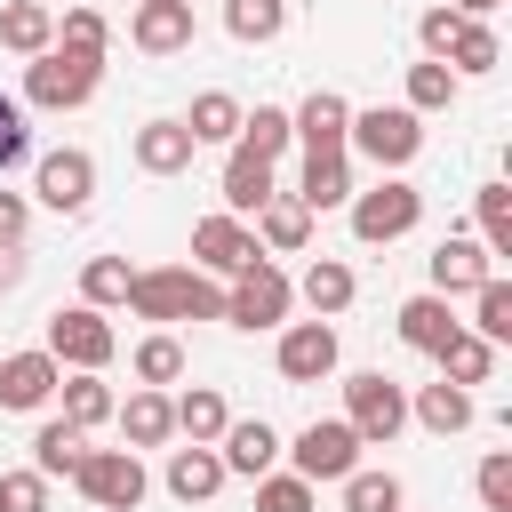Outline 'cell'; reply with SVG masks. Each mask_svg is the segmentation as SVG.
<instances>
[{"label":"cell","mask_w":512,"mask_h":512,"mask_svg":"<svg viewBox=\"0 0 512 512\" xmlns=\"http://www.w3.org/2000/svg\"><path fill=\"white\" fill-rule=\"evenodd\" d=\"M128 312L136 320H224V288L208 280V272H192V264H152V272H136L128 280Z\"/></svg>","instance_id":"cell-1"},{"label":"cell","mask_w":512,"mask_h":512,"mask_svg":"<svg viewBox=\"0 0 512 512\" xmlns=\"http://www.w3.org/2000/svg\"><path fill=\"white\" fill-rule=\"evenodd\" d=\"M64 376H104L112 352H120V328L96 312V304H56L48 312V344H40Z\"/></svg>","instance_id":"cell-2"},{"label":"cell","mask_w":512,"mask_h":512,"mask_svg":"<svg viewBox=\"0 0 512 512\" xmlns=\"http://www.w3.org/2000/svg\"><path fill=\"white\" fill-rule=\"evenodd\" d=\"M344 216H352V240H360V248H392V240H408V232L424 224V192H416L408 176H376L368 192L344 200Z\"/></svg>","instance_id":"cell-3"},{"label":"cell","mask_w":512,"mask_h":512,"mask_svg":"<svg viewBox=\"0 0 512 512\" xmlns=\"http://www.w3.org/2000/svg\"><path fill=\"white\" fill-rule=\"evenodd\" d=\"M288 304H296V280H288L272 256L240 264V272H232V288H224V320H232V328H248V336L288 328Z\"/></svg>","instance_id":"cell-4"},{"label":"cell","mask_w":512,"mask_h":512,"mask_svg":"<svg viewBox=\"0 0 512 512\" xmlns=\"http://www.w3.org/2000/svg\"><path fill=\"white\" fill-rule=\"evenodd\" d=\"M344 424L360 432V448H392L408 432V384H392L384 368L344 376Z\"/></svg>","instance_id":"cell-5"},{"label":"cell","mask_w":512,"mask_h":512,"mask_svg":"<svg viewBox=\"0 0 512 512\" xmlns=\"http://www.w3.org/2000/svg\"><path fill=\"white\" fill-rule=\"evenodd\" d=\"M104 80V56H72V48H48L24 64V104L32 112H80Z\"/></svg>","instance_id":"cell-6"},{"label":"cell","mask_w":512,"mask_h":512,"mask_svg":"<svg viewBox=\"0 0 512 512\" xmlns=\"http://www.w3.org/2000/svg\"><path fill=\"white\" fill-rule=\"evenodd\" d=\"M344 152H360V160H376L384 176H400V168L424 152V120H416L408 104H368V112H352Z\"/></svg>","instance_id":"cell-7"},{"label":"cell","mask_w":512,"mask_h":512,"mask_svg":"<svg viewBox=\"0 0 512 512\" xmlns=\"http://www.w3.org/2000/svg\"><path fill=\"white\" fill-rule=\"evenodd\" d=\"M72 488H80L96 512H136V504L152 496V472H144V456H128V448H88V456L72 464Z\"/></svg>","instance_id":"cell-8"},{"label":"cell","mask_w":512,"mask_h":512,"mask_svg":"<svg viewBox=\"0 0 512 512\" xmlns=\"http://www.w3.org/2000/svg\"><path fill=\"white\" fill-rule=\"evenodd\" d=\"M352 464H360V432H352L344 416H312V424L296 432V448H288V472L312 480V488H320V480H344Z\"/></svg>","instance_id":"cell-9"},{"label":"cell","mask_w":512,"mask_h":512,"mask_svg":"<svg viewBox=\"0 0 512 512\" xmlns=\"http://www.w3.org/2000/svg\"><path fill=\"white\" fill-rule=\"evenodd\" d=\"M32 192H40V208H56V216H80V208L96 200V160H88L80 144H64V152H40V168H32Z\"/></svg>","instance_id":"cell-10"},{"label":"cell","mask_w":512,"mask_h":512,"mask_svg":"<svg viewBox=\"0 0 512 512\" xmlns=\"http://www.w3.org/2000/svg\"><path fill=\"white\" fill-rule=\"evenodd\" d=\"M256 256H264V248H256V232H248L240 216H224V208H216V216H200V224H192V272L232 280V272H240V264H256Z\"/></svg>","instance_id":"cell-11"},{"label":"cell","mask_w":512,"mask_h":512,"mask_svg":"<svg viewBox=\"0 0 512 512\" xmlns=\"http://www.w3.org/2000/svg\"><path fill=\"white\" fill-rule=\"evenodd\" d=\"M272 360H280V376H288V384H320V376H336V360H344L336 320H288Z\"/></svg>","instance_id":"cell-12"},{"label":"cell","mask_w":512,"mask_h":512,"mask_svg":"<svg viewBox=\"0 0 512 512\" xmlns=\"http://www.w3.org/2000/svg\"><path fill=\"white\" fill-rule=\"evenodd\" d=\"M56 384H64V368L32 344V352H0V408H16V416H32V408H48L56 400Z\"/></svg>","instance_id":"cell-13"},{"label":"cell","mask_w":512,"mask_h":512,"mask_svg":"<svg viewBox=\"0 0 512 512\" xmlns=\"http://www.w3.org/2000/svg\"><path fill=\"white\" fill-rule=\"evenodd\" d=\"M288 136H296L304 152H344V136H352V96H336V88H312V96L288 112Z\"/></svg>","instance_id":"cell-14"},{"label":"cell","mask_w":512,"mask_h":512,"mask_svg":"<svg viewBox=\"0 0 512 512\" xmlns=\"http://www.w3.org/2000/svg\"><path fill=\"white\" fill-rule=\"evenodd\" d=\"M112 424H120V448H128V456L176 440V408H168V392H152V384H136V392L112 408Z\"/></svg>","instance_id":"cell-15"},{"label":"cell","mask_w":512,"mask_h":512,"mask_svg":"<svg viewBox=\"0 0 512 512\" xmlns=\"http://www.w3.org/2000/svg\"><path fill=\"white\" fill-rule=\"evenodd\" d=\"M424 272H432V296H448V304H456V296H472V288L496 272V256H488L472 232H456V240H440V248H432V264H424Z\"/></svg>","instance_id":"cell-16"},{"label":"cell","mask_w":512,"mask_h":512,"mask_svg":"<svg viewBox=\"0 0 512 512\" xmlns=\"http://www.w3.org/2000/svg\"><path fill=\"white\" fill-rule=\"evenodd\" d=\"M192 152H200V144H192V128H184V120H144V128L128 136V160H136L144 176H184V168H192Z\"/></svg>","instance_id":"cell-17"},{"label":"cell","mask_w":512,"mask_h":512,"mask_svg":"<svg viewBox=\"0 0 512 512\" xmlns=\"http://www.w3.org/2000/svg\"><path fill=\"white\" fill-rule=\"evenodd\" d=\"M248 232H256V248H264V256H304V248H312V208H304L296 192H272V200L256 208V224H248Z\"/></svg>","instance_id":"cell-18"},{"label":"cell","mask_w":512,"mask_h":512,"mask_svg":"<svg viewBox=\"0 0 512 512\" xmlns=\"http://www.w3.org/2000/svg\"><path fill=\"white\" fill-rule=\"evenodd\" d=\"M216 456H224V472L264 480V472L280 464V432H272L264 416H232V424H224V440H216Z\"/></svg>","instance_id":"cell-19"},{"label":"cell","mask_w":512,"mask_h":512,"mask_svg":"<svg viewBox=\"0 0 512 512\" xmlns=\"http://www.w3.org/2000/svg\"><path fill=\"white\" fill-rule=\"evenodd\" d=\"M128 40H136L144 56H184V48H192V8H184V0H136Z\"/></svg>","instance_id":"cell-20"},{"label":"cell","mask_w":512,"mask_h":512,"mask_svg":"<svg viewBox=\"0 0 512 512\" xmlns=\"http://www.w3.org/2000/svg\"><path fill=\"white\" fill-rule=\"evenodd\" d=\"M472 416H480V400H472L464 384H440V376H432V384L408 392V424H424V432H440V440H448V432H472Z\"/></svg>","instance_id":"cell-21"},{"label":"cell","mask_w":512,"mask_h":512,"mask_svg":"<svg viewBox=\"0 0 512 512\" xmlns=\"http://www.w3.org/2000/svg\"><path fill=\"white\" fill-rule=\"evenodd\" d=\"M0 48L24 56V64L48 56V48H56V8H48V0H0Z\"/></svg>","instance_id":"cell-22"},{"label":"cell","mask_w":512,"mask_h":512,"mask_svg":"<svg viewBox=\"0 0 512 512\" xmlns=\"http://www.w3.org/2000/svg\"><path fill=\"white\" fill-rule=\"evenodd\" d=\"M272 192H280L272 160H256V152H240V144H232V152H224V216H240V224H248Z\"/></svg>","instance_id":"cell-23"},{"label":"cell","mask_w":512,"mask_h":512,"mask_svg":"<svg viewBox=\"0 0 512 512\" xmlns=\"http://www.w3.org/2000/svg\"><path fill=\"white\" fill-rule=\"evenodd\" d=\"M360 184H352V152H304V176H296V200L312 208V216H328V208H344Z\"/></svg>","instance_id":"cell-24"},{"label":"cell","mask_w":512,"mask_h":512,"mask_svg":"<svg viewBox=\"0 0 512 512\" xmlns=\"http://www.w3.org/2000/svg\"><path fill=\"white\" fill-rule=\"evenodd\" d=\"M456 328H464V320H456V304H448V296H432V288L400 304V344H408V352H424V360H440V344H448Z\"/></svg>","instance_id":"cell-25"},{"label":"cell","mask_w":512,"mask_h":512,"mask_svg":"<svg viewBox=\"0 0 512 512\" xmlns=\"http://www.w3.org/2000/svg\"><path fill=\"white\" fill-rule=\"evenodd\" d=\"M160 480H168V496H176V504H208L232 472H224V456H216V448H192V440H184V448H168V472H160Z\"/></svg>","instance_id":"cell-26"},{"label":"cell","mask_w":512,"mask_h":512,"mask_svg":"<svg viewBox=\"0 0 512 512\" xmlns=\"http://www.w3.org/2000/svg\"><path fill=\"white\" fill-rule=\"evenodd\" d=\"M296 296L312 304V320H336V312L360 296V280H352V264H344V256H312V264H304V280H296Z\"/></svg>","instance_id":"cell-27"},{"label":"cell","mask_w":512,"mask_h":512,"mask_svg":"<svg viewBox=\"0 0 512 512\" xmlns=\"http://www.w3.org/2000/svg\"><path fill=\"white\" fill-rule=\"evenodd\" d=\"M168 408H176V432H184L192 448H216V440H224V424H232V400H224L216 384H192V392H176Z\"/></svg>","instance_id":"cell-28"},{"label":"cell","mask_w":512,"mask_h":512,"mask_svg":"<svg viewBox=\"0 0 512 512\" xmlns=\"http://www.w3.org/2000/svg\"><path fill=\"white\" fill-rule=\"evenodd\" d=\"M440 64H448V72H456V80H488V72H496V64H504V40H496V32H488V24H480V16H464V24H456V40H448V56H440Z\"/></svg>","instance_id":"cell-29"},{"label":"cell","mask_w":512,"mask_h":512,"mask_svg":"<svg viewBox=\"0 0 512 512\" xmlns=\"http://www.w3.org/2000/svg\"><path fill=\"white\" fill-rule=\"evenodd\" d=\"M240 112H248V104H240L232 88H200L192 112H184V128H192V144H232V136H240Z\"/></svg>","instance_id":"cell-30"},{"label":"cell","mask_w":512,"mask_h":512,"mask_svg":"<svg viewBox=\"0 0 512 512\" xmlns=\"http://www.w3.org/2000/svg\"><path fill=\"white\" fill-rule=\"evenodd\" d=\"M488 376H496V344L472 336V328H456V336L440 344V384H464V392H472V384H488Z\"/></svg>","instance_id":"cell-31"},{"label":"cell","mask_w":512,"mask_h":512,"mask_svg":"<svg viewBox=\"0 0 512 512\" xmlns=\"http://www.w3.org/2000/svg\"><path fill=\"white\" fill-rule=\"evenodd\" d=\"M80 456H88V432H72L64 416H48V424L32 432V472H40V480H72Z\"/></svg>","instance_id":"cell-32"},{"label":"cell","mask_w":512,"mask_h":512,"mask_svg":"<svg viewBox=\"0 0 512 512\" xmlns=\"http://www.w3.org/2000/svg\"><path fill=\"white\" fill-rule=\"evenodd\" d=\"M56 400H64V424H72V432H96V424H112V408H120L104 376H64V384H56Z\"/></svg>","instance_id":"cell-33"},{"label":"cell","mask_w":512,"mask_h":512,"mask_svg":"<svg viewBox=\"0 0 512 512\" xmlns=\"http://www.w3.org/2000/svg\"><path fill=\"white\" fill-rule=\"evenodd\" d=\"M224 32L240 48H264V40L288 32V0H224Z\"/></svg>","instance_id":"cell-34"},{"label":"cell","mask_w":512,"mask_h":512,"mask_svg":"<svg viewBox=\"0 0 512 512\" xmlns=\"http://www.w3.org/2000/svg\"><path fill=\"white\" fill-rule=\"evenodd\" d=\"M336 488H344V512H400V504H408L400 472H368V464H352Z\"/></svg>","instance_id":"cell-35"},{"label":"cell","mask_w":512,"mask_h":512,"mask_svg":"<svg viewBox=\"0 0 512 512\" xmlns=\"http://www.w3.org/2000/svg\"><path fill=\"white\" fill-rule=\"evenodd\" d=\"M128 280H136L128 256H88V264H80V304L112 312V304H128Z\"/></svg>","instance_id":"cell-36"},{"label":"cell","mask_w":512,"mask_h":512,"mask_svg":"<svg viewBox=\"0 0 512 512\" xmlns=\"http://www.w3.org/2000/svg\"><path fill=\"white\" fill-rule=\"evenodd\" d=\"M472 336L512 344V280H504V272H488V280L472 288Z\"/></svg>","instance_id":"cell-37"},{"label":"cell","mask_w":512,"mask_h":512,"mask_svg":"<svg viewBox=\"0 0 512 512\" xmlns=\"http://www.w3.org/2000/svg\"><path fill=\"white\" fill-rule=\"evenodd\" d=\"M128 368H136V384H152V392H168L176 376H184V344L168 336V328H152L136 352H128Z\"/></svg>","instance_id":"cell-38"},{"label":"cell","mask_w":512,"mask_h":512,"mask_svg":"<svg viewBox=\"0 0 512 512\" xmlns=\"http://www.w3.org/2000/svg\"><path fill=\"white\" fill-rule=\"evenodd\" d=\"M240 152H256V160H280L296 136H288V112L280 104H256V112H240V136H232Z\"/></svg>","instance_id":"cell-39"},{"label":"cell","mask_w":512,"mask_h":512,"mask_svg":"<svg viewBox=\"0 0 512 512\" xmlns=\"http://www.w3.org/2000/svg\"><path fill=\"white\" fill-rule=\"evenodd\" d=\"M472 216H480V248L488 256H512V184H480L472 192Z\"/></svg>","instance_id":"cell-40"},{"label":"cell","mask_w":512,"mask_h":512,"mask_svg":"<svg viewBox=\"0 0 512 512\" xmlns=\"http://www.w3.org/2000/svg\"><path fill=\"white\" fill-rule=\"evenodd\" d=\"M456 88H464V80H456L448 64H432V56H424V64H408V112H416V120H424V112H448V104H456Z\"/></svg>","instance_id":"cell-41"},{"label":"cell","mask_w":512,"mask_h":512,"mask_svg":"<svg viewBox=\"0 0 512 512\" xmlns=\"http://www.w3.org/2000/svg\"><path fill=\"white\" fill-rule=\"evenodd\" d=\"M56 48H72V56H104V48H112V24H104L96 8H64V16H56Z\"/></svg>","instance_id":"cell-42"},{"label":"cell","mask_w":512,"mask_h":512,"mask_svg":"<svg viewBox=\"0 0 512 512\" xmlns=\"http://www.w3.org/2000/svg\"><path fill=\"white\" fill-rule=\"evenodd\" d=\"M256 512H320V488L296 472H264L256 480Z\"/></svg>","instance_id":"cell-43"},{"label":"cell","mask_w":512,"mask_h":512,"mask_svg":"<svg viewBox=\"0 0 512 512\" xmlns=\"http://www.w3.org/2000/svg\"><path fill=\"white\" fill-rule=\"evenodd\" d=\"M472 488H480V504H488V512H512V448H488V456H480V472H472Z\"/></svg>","instance_id":"cell-44"},{"label":"cell","mask_w":512,"mask_h":512,"mask_svg":"<svg viewBox=\"0 0 512 512\" xmlns=\"http://www.w3.org/2000/svg\"><path fill=\"white\" fill-rule=\"evenodd\" d=\"M0 512H48V480L24 464V472H0Z\"/></svg>","instance_id":"cell-45"},{"label":"cell","mask_w":512,"mask_h":512,"mask_svg":"<svg viewBox=\"0 0 512 512\" xmlns=\"http://www.w3.org/2000/svg\"><path fill=\"white\" fill-rule=\"evenodd\" d=\"M24 152H32V128H24V104H16V96H0V176H8V168H16Z\"/></svg>","instance_id":"cell-46"},{"label":"cell","mask_w":512,"mask_h":512,"mask_svg":"<svg viewBox=\"0 0 512 512\" xmlns=\"http://www.w3.org/2000/svg\"><path fill=\"white\" fill-rule=\"evenodd\" d=\"M456 24H464V16H456V8H448V0H440V8H424V16H416V40H424V56H432V64H440V56H448V40H456Z\"/></svg>","instance_id":"cell-47"},{"label":"cell","mask_w":512,"mask_h":512,"mask_svg":"<svg viewBox=\"0 0 512 512\" xmlns=\"http://www.w3.org/2000/svg\"><path fill=\"white\" fill-rule=\"evenodd\" d=\"M24 232H32V200L0 192V248H24Z\"/></svg>","instance_id":"cell-48"},{"label":"cell","mask_w":512,"mask_h":512,"mask_svg":"<svg viewBox=\"0 0 512 512\" xmlns=\"http://www.w3.org/2000/svg\"><path fill=\"white\" fill-rule=\"evenodd\" d=\"M24 280V248H0V288H16Z\"/></svg>","instance_id":"cell-49"},{"label":"cell","mask_w":512,"mask_h":512,"mask_svg":"<svg viewBox=\"0 0 512 512\" xmlns=\"http://www.w3.org/2000/svg\"><path fill=\"white\" fill-rule=\"evenodd\" d=\"M448 8H456V16H480V24H488V8H504V0H448Z\"/></svg>","instance_id":"cell-50"},{"label":"cell","mask_w":512,"mask_h":512,"mask_svg":"<svg viewBox=\"0 0 512 512\" xmlns=\"http://www.w3.org/2000/svg\"><path fill=\"white\" fill-rule=\"evenodd\" d=\"M184 8H192V0H184Z\"/></svg>","instance_id":"cell-51"},{"label":"cell","mask_w":512,"mask_h":512,"mask_svg":"<svg viewBox=\"0 0 512 512\" xmlns=\"http://www.w3.org/2000/svg\"><path fill=\"white\" fill-rule=\"evenodd\" d=\"M400 512H408V504H400Z\"/></svg>","instance_id":"cell-52"}]
</instances>
